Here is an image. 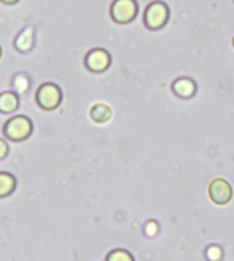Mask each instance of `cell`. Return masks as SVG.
I'll use <instances>...</instances> for the list:
<instances>
[{
  "label": "cell",
  "mask_w": 234,
  "mask_h": 261,
  "mask_svg": "<svg viewBox=\"0 0 234 261\" xmlns=\"http://www.w3.org/2000/svg\"><path fill=\"white\" fill-rule=\"evenodd\" d=\"M5 134L11 141H24L32 134V122L26 116H14L5 124Z\"/></svg>",
  "instance_id": "2"
},
{
  "label": "cell",
  "mask_w": 234,
  "mask_h": 261,
  "mask_svg": "<svg viewBox=\"0 0 234 261\" xmlns=\"http://www.w3.org/2000/svg\"><path fill=\"white\" fill-rule=\"evenodd\" d=\"M17 180L9 172H0V197H7L14 192Z\"/></svg>",
  "instance_id": "11"
},
{
  "label": "cell",
  "mask_w": 234,
  "mask_h": 261,
  "mask_svg": "<svg viewBox=\"0 0 234 261\" xmlns=\"http://www.w3.org/2000/svg\"><path fill=\"white\" fill-rule=\"evenodd\" d=\"M19 106V99L13 92H3L0 93V111L9 114L15 111Z\"/></svg>",
  "instance_id": "9"
},
{
  "label": "cell",
  "mask_w": 234,
  "mask_h": 261,
  "mask_svg": "<svg viewBox=\"0 0 234 261\" xmlns=\"http://www.w3.org/2000/svg\"><path fill=\"white\" fill-rule=\"evenodd\" d=\"M89 115L92 118V120L96 122V123H106V122H108L111 119V116H112V110L107 104L98 103L92 106Z\"/></svg>",
  "instance_id": "8"
},
{
  "label": "cell",
  "mask_w": 234,
  "mask_h": 261,
  "mask_svg": "<svg viewBox=\"0 0 234 261\" xmlns=\"http://www.w3.org/2000/svg\"><path fill=\"white\" fill-rule=\"evenodd\" d=\"M3 3H6V5H14V3H17L18 0H2Z\"/></svg>",
  "instance_id": "15"
},
{
  "label": "cell",
  "mask_w": 234,
  "mask_h": 261,
  "mask_svg": "<svg viewBox=\"0 0 234 261\" xmlns=\"http://www.w3.org/2000/svg\"><path fill=\"white\" fill-rule=\"evenodd\" d=\"M36 99L43 110H55L62 101V92L55 84H44L38 88Z\"/></svg>",
  "instance_id": "4"
},
{
  "label": "cell",
  "mask_w": 234,
  "mask_h": 261,
  "mask_svg": "<svg viewBox=\"0 0 234 261\" xmlns=\"http://www.w3.org/2000/svg\"><path fill=\"white\" fill-rule=\"evenodd\" d=\"M197 86L191 78H178L173 84V92L181 99H191L195 96Z\"/></svg>",
  "instance_id": "7"
},
{
  "label": "cell",
  "mask_w": 234,
  "mask_h": 261,
  "mask_svg": "<svg viewBox=\"0 0 234 261\" xmlns=\"http://www.w3.org/2000/svg\"><path fill=\"white\" fill-rule=\"evenodd\" d=\"M0 56H2V47H0Z\"/></svg>",
  "instance_id": "16"
},
{
  "label": "cell",
  "mask_w": 234,
  "mask_h": 261,
  "mask_svg": "<svg viewBox=\"0 0 234 261\" xmlns=\"http://www.w3.org/2000/svg\"><path fill=\"white\" fill-rule=\"evenodd\" d=\"M208 194L211 200L218 205H225L233 197V189L227 180L217 178L209 184Z\"/></svg>",
  "instance_id": "5"
},
{
  "label": "cell",
  "mask_w": 234,
  "mask_h": 261,
  "mask_svg": "<svg viewBox=\"0 0 234 261\" xmlns=\"http://www.w3.org/2000/svg\"><path fill=\"white\" fill-rule=\"evenodd\" d=\"M170 17V11L166 3L163 2H152L148 7L145 9L144 13V23L151 30L162 29L166 25Z\"/></svg>",
  "instance_id": "1"
},
{
  "label": "cell",
  "mask_w": 234,
  "mask_h": 261,
  "mask_svg": "<svg viewBox=\"0 0 234 261\" xmlns=\"http://www.w3.org/2000/svg\"><path fill=\"white\" fill-rule=\"evenodd\" d=\"M107 261H134V257L124 249H116L107 256Z\"/></svg>",
  "instance_id": "12"
},
{
  "label": "cell",
  "mask_w": 234,
  "mask_h": 261,
  "mask_svg": "<svg viewBox=\"0 0 234 261\" xmlns=\"http://www.w3.org/2000/svg\"><path fill=\"white\" fill-rule=\"evenodd\" d=\"M7 153H9V145H7V142L0 140V160L5 159L7 156Z\"/></svg>",
  "instance_id": "14"
},
{
  "label": "cell",
  "mask_w": 234,
  "mask_h": 261,
  "mask_svg": "<svg viewBox=\"0 0 234 261\" xmlns=\"http://www.w3.org/2000/svg\"><path fill=\"white\" fill-rule=\"evenodd\" d=\"M138 6L136 0H114L111 6V18L116 23H129L137 15Z\"/></svg>",
  "instance_id": "3"
},
{
  "label": "cell",
  "mask_w": 234,
  "mask_h": 261,
  "mask_svg": "<svg viewBox=\"0 0 234 261\" xmlns=\"http://www.w3.org/2000/svg\"><path fill=\"white\" fill-rule=\"evenodd\" d=\"M33 43H34L33 28H26L22 33H19V36H18L17 40H15V48H17L18 51L26 52L33 47Z\"/></svg>",
  "instance_id": "10"
},
{
  "label": "cell",
  "mask_w": 234,
  "mask_h": 261,
  "mask_svg": "<svg viewBox=\"0 0 234 261\" xmlns=\"http://www.w3.org/2000/svg\"><path fill=\"white\" fill-rule=\"evenodd\" d=\"M233 48H234V37H233Z\"/></svg>",
  "instance_id": "17"
},
{
  "label": "cell",
  "mask_w": 234,
  "mask_h": 261,
  "mask_svg": "<svg viewBox=\"0 0 234 261\" xmlns=\"http://www.w3.org/2000/svg\"><path fill=\"white\" fill-rule=\"evenodd\" d=\"M13 88L19 93H25L29 88V80L24 74H18L13 80Z\"/></svg>",
  "instance_id": "13"
},
{
  "label": "cell",
  "mask_w": 234,
  "mask_h": 261,
  "mask_svg": "<svg viewBox=\"0 0 234 261\" xmlns=\"http://www.w3.org/2000/svg\"><path fill=\"white\" fill-rule=\"evenodd\" d=\"M111 64V56L106 49L102 48H95L86 55L85 58V66L88 70L93 71V73H102L106 71Z\"/></svg>",
  "instance_id": "6"
}]
</instances>
